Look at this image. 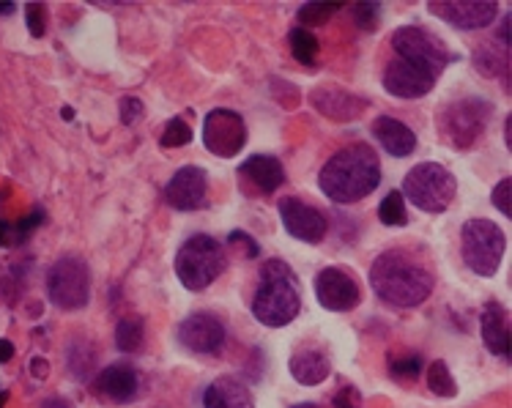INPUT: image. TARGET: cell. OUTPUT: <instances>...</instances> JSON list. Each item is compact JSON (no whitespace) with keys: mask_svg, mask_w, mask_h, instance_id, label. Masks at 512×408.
<instances>
[{"mask_svg":"<svg viewBox=\"0 0 512 408\" xmlns=\"http://www.w3.org/2000/svg\"><path fill=\"white\" fill-rule=\"evenodd\" d=\"M14 356V343L11 340H0V365H6Z\"/></svg>","mask_w":512,"mask_h":408,"instance_id":"obj_39","label":"cell"},{"mask_svg":"<svg viewBox=\"0 0 512 408\" xmlns=\"http://www.w3.org/2000/svg\"><path fill=\"white\" fill-rule=\"evenodd\" d=\"M280 220H283L288 236L304 241V244H321L329 231L324 211L304 203L302 198H293V195L280 200Z\"/></svg>","mask_w":512,"mask_h":408,"instance_id":"obj_11","label":"cell"},{"mask_svg":"<svg viewBox=\"0 0 512 408\" xmlns=\"http://www.w3.org/2000/svg\"><path fill=\"white\" fill-rule=\"evenodd\" d=\"M425 381H428V389L433 395H439V398H455L458 395V384H455V378H452L450 367L444 359H433L425 370Z\"/></svg>","mask_w":512,"mask_h":408,"instance_id":"obj_25","label":"cell"},{"mask_svg":"<svg viewBox=\"0 0 512 408\" xmlns=\"http://www.w3.org/2000/svg\"><path fill=\"white\" fill-rule=\"evenodd\" d=\"M335 408H359V392L354 387H343L332 400Z\"/></svg>","mask_w":512,"mask_h":408,"instance_id":"obj_38","label":"cell"},{"mask_svg":"<svg viewBox=\"0 0 512 408\" xmlns=\"http://www.w3.org/2000/svg\"><path fill=\"white\" fill-rule=\"evenodd\" d=\"M400 195L419 211L441 214L450 209L452 200L458 195V181L439 162H422L408 170Z\"/></svg>","mask_w":512,"mask_h":408,"instance_id":"obj_5","label":"cell"},{"mask_svg":"<svg viewBox=\"0 0 512 408\" xmlns=\"http://www.w3.org/2000/svg\"><path fill=\"white\" fill-rule=\"evenodd\" d=\"M378 220L389 225V228H403L408 225V211H406V200L400 195V189H392L387 198L381 200L378 206Z\"/></svg>","mask_w":512,"mask_h":408,"instance_id":"obj_27","label":"cell"},{"mask_svg":"<svg viewBox=\"0 0 512 408\" xmlns=\"http://www.w3.org/2000/svg\"><path fill=\"white\" fill-rule=\"evenodd\" d=\"M419 373H422V359L417 354L392 362V376L398 381H414V378H419Z\"/></svg>","mask_w":512,"mask_h":408,"instance_id":"obj_32","label":"cell"},{"mask_svg":"<svg viewBox=\"0 0 512 408\" xmlns=\"http://www.w3.org/2000/svg\"><path fill=\"white\" fill-rule=\"evenodd\" d=\"M42 408H72L63 398H47L42 403Z\"/></svg>","mask_w":512,"mask_h":408,"instance_id":"obj_41","label":"cell"},{"mask_svg":"<svg viewBox=\"0 0 512 408\" xmlns=\"http://www.w3.org/2000/svg\"><path fill=\"white\" fill-rule=\"evenodd\" d=\"M474 63H477V69L482 74H488V77H507V69H510V61H507V50L502 53H496L493 47H482L480 53L474 55Z\"/></svg>","mask_w":512,"mask_h":408,"instance_id":"obj_29","label":"cell"},{"mask_svg":"<svg viewBox=\"0 0 512 408\" xmlns=\"http://www.w3.org/2000/svg\"><path fill=\"white\" fill-rule=\"evenodd\" d=\"M340 9H343L340 3H304L302 9H299V22H302L299 28L307 31V28H313V25L315 28H318V25H326Z\"/></svg>","mask_w":512,"mask_h":408,"instance_id":"obj_28","label":"cell"},{"mask_svg":"<svg viewBox=\"0 0 512 408\" xmlns=\"http://www.w3.org/2000/svg\"><path fill=\"white\" fill-rule=\"evenodd\" d=\"M392 50L398 53L400 61L417 63L436 80L447 69V63L452 61L447 44L441 42L436 33L428 31V28H419V25H406V28H398L392 33Z\"/></svg>","mask_w":512,"mask_h":408,"instance_id":"obj_9","label":"cell"},{"mask_svg":"<svg viewBox=\"0 0 512 408\" xmlns=\"http://www.w3.org/2000/svg\"><path fill=\"white\" fill-rule=\"evenodd\" d=\"M370 285L381 302L408 310L428 299L436 288V277L408 252L389 250L381 252L370 266Z\"/></svg>","mask_w":512,"mask_h":408,"instance_id":"obj_2","label":"cell"},{"mask_svg":"<svg viewBox=\"0 0 512 408\" xmlns=\"http://www.w3.org/2000/svg\"><path fill=\"white\" fill-rule=\"evenodd\" d=\"M6 406V392H3V389H0V408Z\"/></svg>","mask_w":512,"mask_h":408,"instance_id":"obj_43","label":"cell"},{"mask_svg":"<svg viewBox=\"0 0 512 408\" xmlns=\"http://www.w3.org/2000/svg\"><path fill=\"white\" fill-rule=\"evenodd\" d=\"M302 310V296L296 291V274L280 258H272L261 266V288L252 299V315L263 326H288Z\"/></svg>","mask_w":512,"mask_h":408,"instance_id":"obj_3","label":"cell"},{"mask_svg":"<svg viewBox=\"0 0 512 408\" xmlns=\"http://www.w3.org/2000/svg\"><path fill=\"white\" fill-rule=\"evenodd\" d=\"M140 116H143V102L135 99V96H124L121 99V121L124 124H135Z\"/></svg>","mask_w":512,"mask_h":408,"instance_id":"obj_35","label":"cell"},{"mask_svg":"<svg viewBox=\"0 0 512 408\" xmlns=\"http://www.w3.org/2000/svg\"><path fill=\"white\" fill-rule=\"evenodd\" d=\"M384 88L387 94L398 99H422L436 88V77L425 72L422 66L408 61H392L384 72Z\"/></svg>","mask_w":512,"mask_h":408,"instance_id":"obj_16","label":"cell"},{"mask_svg":"<svg viewBox=\"0 0 512 408\" xmlns=\"http://www.w3.org/2000/svg\"><path fill=\"white\" fill-rule=\"evenodd\" d=\"M47 296L61 310H83L91 299V272L77 255H63L47 272Z\"/></svg>","mask_w":512,"mask_h":408,"instance_id":"obj_8","label":"cell"},{"mask_svg":"<svg viewBox=\"0 0 512 408\" xmlns=\"http://www.w3.org/2000/svg\"><path fill=\"white\" fill-rule=\"evenodd\" d=\"M493 116V105L485 102V99H477V96H469V99H458V102H450L439 110V132L441 137L452 143L455 148H471L477 143V137L485 132V126Z\"/></svg>","mask_w":512,"mask_h":408,"instance_id":"obj_7","label":"cell"},{"mask_svg":"<svg viewBox=\"0 0 512 408\" xmlns=\"http://www.w3.org/2000/svg\"><path fill=\"white\" fill-rule=\"evenodd\" d=\"M143 337H146V329H143V321L137 315H126L115 326V346L124 354H135L143 346Z\"/></svg>","mask_w":512,"mask_h":408,"instance_id":"obj_24","label":"cell"},{"mask_svg":"<svg viewBox=\"0 0 512 408\" xmlns=\"http://www.w3.org/2000/svg\"><path fill=\"white\" fill-rule=\"evenodd\" d=\"M480 332L482 343L493 356H510V321H507V310L499 302L485 304L480 315Z\"/></svg>","mask_w":512,"mask_h":408,"instance_id":"obj_22","label":"cell"},{"mask_svg":"<svg viewBox=\"0 0 512 408\" xmlns=\"http://www.w3.org/2000/svg\"><path fill=\"white\" fill-rule=\"evenodd\" d=\"M162 198L170 209L176 211H198L209 203V178L206 170L198 165L181 168L176 176L170 178L168 187L162 192Z\"/></svg>","mask_w":512,"mask_h":408,"instance_id":"obj_13","label":"cell"},{"mask_svg":"<svg viewBox=\"0 0 512 408\" xmlns=\"http://www.w3.org/2000/svg\"><path fill=\"white\" fill-rule=\"evenodd\" d=\"M373 135H376V140L381 143V148L387 151L389 157L395 159L411 157L414 148H417V135L403 121L392 116H378L373 121Z\"/></svg>","mask_w":512,"mask_h":408,"instance_id":"obj_21","label":"cell"},{"mask_svg":"<svg viewBox=\"0 0 512 408\" xmlns=\"http://www.w3.org/2000/svg\"><path fill=\"white\" fill-rule=\"evenodd\" d=\"M310 105L321 113L324 118L332 121H354L365 113L367 99H359L345 88H335V85H324V88H315L310 94Z\"/></svg>","mask_w":512,"mask_h":408,"instance_id":"obj_17","label":"cell"},{"mask_svg":"<svg viewBox=\"0 0 512 408\" xmlns=\"http://www.w3.org/2000/svg\"><path fill=\"white\" fill-rule=\"evenodd\" d=\"M293 408H318L315 403H299V406H293Z\"/></svg>","mask_w":512,"mask_h":408,"instance_id":"obj_44","label":"cell"},{"mask_svg":"<svg viewBox=\"0 0 512 408\" xmlns=\"http://www.w3.org/2000/svg\"><path fill=\"white\" fill-rule=\"evenodd\" d=\"M203 408H255V398L244 381L220 376L203 392Z\"/></svg>","mask_w":512,"mask_h":408,"instance_id":"obj_23","label":"cell"},{"mask_svg":"<svg viewBox=\"0 0 512 408\" xmlns=\"http://www.w3.org/2000/svg\"><path fill=\"white\" fill-rule=\"evenodd\" d=\"M239 176L244 181H250L252 187L258 189L261 195H272L277 189L283 187L285 181V168L283 162L269 154H255L247 162H241Z\"/></svg>","mask_w":512,"mask_h":408,"instance_id":"obj_20","label":"cell"},{"mask_svg":"<svg viewBox=\"0 0 512 408\" xmlns=\"http://www.w3.org/2000/svg\"><path fill=\"white\" fill-rule=\"evenodd\" d=\"M315 296H318V304L329 313H348L359 304L362 291H359V283L345 269L326 266L324 272H318V277H315Z\"/></svg>","mask_w":512,"mask_h":408,"instance_id":"obj_12","label":"cell"},{"mask_svg":"<svg viewBox=\"0 0 512 408\" xmlns=\"http://www.w3.org/2000/svg\"><path fill=\"white\" fill-rule=\"evenodd\" d=\"M225 269V250L206 233L189 236L176 252V277L187 291H206Z\"/></svg>","mask_w":512,"mask_h":408,"instance_id":"obj_4","label":"cell"},{"mask_svg":"<svg viewBox=\"0 0 512 408\" xmlns=\"http://www.w3.org/2000/svg\"><path fill=\"white\" fill-rule=\"evenodd\" d=\"M22 241H25V236H22L17 225L0 220V247H14V244H22Z\"/></svg>","mask_w":512,"mask_h":408,"instance_id":"obj_36","label":"cell"},{"mask_svg":"<svg viewBox=\"0 0 512 408\" xmlns=\"http://www.w3.org/2000/svg\"><path fill=\"white\" fill-rule=\"evenodd\" d=\"M178 343L192 354H217L225 346V324L211 313L189 315L178 326Z\"/></svg>","mask_w":512,"mask_h":408,"instance_id":"obj_15","label":"cell"},{"mask_svg":"<svg viewBox=\"0 0 512 408\" xmlns=\"http://www.w3.org/2000/svg\"><path fill=\"white\" fill-rule=\"evenodd\" d=\"M244 143H247V126H244V118L236 110L217 107L203 118V146H206L209 154L230 159L241 154Z\"/></svg>","mask_w":512,"mask_h":408,"instance_id":"obj_10","label":"cell"},{"mask_svg":"<svg viewBox=\"0 0 512 408\" xmlns=\"http://www.w3.org/2000/svg\"><path fill=\"white\" fill-rule=\"evenodd\" d=\"M428 9L430 14L450 22L458 31H482L496 20L499 3H493V0H444V3H430Z\"/></svg>","mask_w":512,"mask_h":408,"instance_id":"obj_14","label":"cell"},{"mask_svg":"<svg viewBox=\"0 0 512 408\" xmlns=\"http://www.w3.org/2000/svg\"><path fill=\"white\" fill-rule=\"evenodd\" d=\"M288 370H291V376L302 387H318V384H324L326 378L332 376V362H329V356L321 348L302 346L291 354Z\"/></svg>","mask_w":512,"mask_h":408,"instance_id":"obj_18","label":"cell"},{"mask_svg":"<svg viewBox=\"0 0 512 408\" xmlns=\"http://www.w3.org/2000/svg\"><path fill=\"white\" fill-rule=\"evenodd\" d=\"M288 44H291V53L302 66H313L318 61V53H321V44L315 39L313 33L304 31V28H293L288 33Z\"/></svg>","mask_w":512,"mask_h":408,"instance_id":"obj_26","label":"cell"},{"mask_svg":"<svg viewBox=\"0 0 512 408\" xmlns=\"http://www.w3.org/2000/svg\"><path fill=\"white\" fill-rule=\"evenodd\" d=\"M137 384H140V381H137V370L132 365H124V362L107 365L105 370L96 376V389H99L110 403H118V406L135 400Z\"/></svg>","mask_w":512,"mask_h":408,"instance_id":"obj_19","label":"cell"},{"mask_svg":"<svg viewBox=\"0 0 512 408\" xmlns=\"http://www.w3.org/2000/svg\"><path fill=\"white\" fill-rule=\"evenodd\" d=\"M510 189H512L510 178H502V181L496 184V189H493V195H491L493 206L502 211L504 217H510V214H512V209H510Z\"/></svg>","mask_w":512,"mask_h":408,"instance_id":"obj_34","label":"cell"},{"mask_svg":"<svg viewBox=\"0 0 512 408\" xmlns=\"http://www.w3.org/2000/svg\"><path fill=\"white\" fill-rule=\"evenodd\" d=\"M14 9H17L14 3H0V14H14Z\"/></svg>","mask_w":512,"mask_h":408,"instance_id":"obj_42","label":"cell"},{"mask_svg":"<svg viewBox=\"0 0 512 408\" xmlns=\"http://www.w3.org/2000/svg\"><path fill=\"white\" fill-rule=\"evenodd\" d=\"M28 367H31V373L36 378L47 376V362H44V359H31V365Z\"/></svg>","mask_w":512,"mask_h":408,"instance_id":"obj_40","label":"cell"},{"mask_svg":"<svg viewBox=\"0 0 512 408\" xmlns=\"http://www.w3.org/2000/svg\"><path fill=\"white\" fill-rule=\"evenodd\" d=\"M228 244L230 247H241V250H244V258H255V255H258V244H255L247 233H241V231L230 233Z\"/></svg>","mask_w":512,"mask_h":408,"instance_id":"obj_37","label":"cell"},{"mask_svg":"<svg viewBox=\"0 0 512 408\" xmlns=\"http://www.w3.org/2000/svg\"><path fill=\"white\" fill-rule=\"evenodd\" d=\"M25 20H28V31L36 39H42L44 28H47V6L44 3H28L25 6Z\"/></svg>","mask_w":512,"mask_h":408,"instance_id":"obj_31","label":"cell"},{"mask_svg":"<svg viewBox=\"0 0 512 408\" xmlns=\"http://www.w3.org/2000/svg\"><path fill=\"white\" fill-rule=\"evenodd\" d=\"M378 184H381V162H378L376 151L365 143L340 148L335 157H329L318 176L321 192L343 206L359 203L367 195H373Z\"/></svg>","mask_w":512,"mask_h":408,"instance_id":"obj_1","label":"cell"},{"mask_svg":"<svg viewBox=\"0 0 512 408\" xmlns=\"http://www.w3.org/2000/svg\"><path fill=\"white\" fill-rule=\"evenodd\" d=\"M507 236L491 220H469L460 228V252L463 261L477 277H493L502 266Z\"/></svg>","mask_w":512,"mask_h":408,"instance_id":"obj_6","label":"cell"},{"mask_svg":"<svg viewBox=\"0 0 512 408\" xmlns=\"http://www.w3.org/2000/svg\"><path fill=\"white\" fill-rule=\"evenodd\" d=\"M356 14V25L362 28V31H376L378 17H381V6L378 3H359L354 9Z\"/></svg>","mask_w":512,"mask_h":408,"instance_id":"obj_33","label":"cell"},{"mask_svg":"<svg viewBox=\"0 0 512 408\" xmlns=\"http://www.w3.org/2000/svg\"><path fill=\"white\" fill-rule=\"evenodd\" d=\"M159 143L165 148H181L189 146L192 143V129L184 118H170L168 126H165V132L159 137Z\"/></svg>","mask_w":512,"mask_h":408,"instance_id":"obj_30","label":"cell"}]
</instances>
